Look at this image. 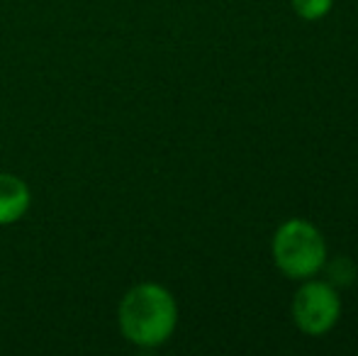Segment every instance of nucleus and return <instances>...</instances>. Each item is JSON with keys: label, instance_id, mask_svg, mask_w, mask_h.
Returning a JSON list of instances; mask_svg holds the SVG:
<instances>
[{"label": "nucleus", "instance_id": "f257e3e1", "mask_svg": "<svg viewBox=\"0 0 358 356\" xmlns=\"http://www.w3.org/2000/svg\"><path fill=\"white\" fill-rule=\"evenodd\" d=\"M120 332L127 342L144 349L169 342L178 325L176 298L159 283H139L124 293L117 310Z\"/></svg>", "mask_w": 358, "mask_h": 356}, {"label": "nucleus", "instance_id": "f03ea898", "mask_svg": "<svg viewBox=\"0 0 358 356\" xmlns=\"http://www.w3.org/2000/svg\"><path fill=\"white\" fill-rule=\"evenodd\" d=\"M273 259L287 278H312L327 264V244L312 222L292 218L278 227L273 237Z\"/></svg>", "mask_w": 358, "mask_h": 356}, {"label": "nucleus", "instance_id": "7ed1b4c3", "mask_svg": "<svg viewBox=\"0 0 358 356\" xmlns=\"http://www.w3.org/2000/svg\"><path fill=\"white\" fill-rule=\"evenodd\" d=\"M341 315V298L324 280H307L292 300V318L295 325L310 337L327 334Z\"/></svg>", "mask_w": 358, "mask_h": 356}, {"label": "nucleus", "instance_id": "20e7f679", "mask_svg": "<svg viewBox=\"0 0 358 356\" xmlns=\"http://www.w3.org/2000/svg\"><path fill=\"white\" fill-rule=\"evenodd\" d=\"M32 203L29 185L15 173H0V225H15Z\"/></svg>", "mask_w": 358, "mask_h": 356}, {"label": "nucleus", "instance_id": "39448f33", "mask_svg": "<svg viewBox=\"0 0 358 356\" xmlns=\"http://www.w3.org/2000/svg\"><path fill=\"white\" fill-rule=\"evenodd\" d=\"M334 0H292V8L302 20H320L331 10Z\"/></svg>", "mask_w": 358, "mask_h": 356}]
</instances>
